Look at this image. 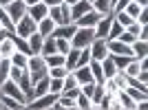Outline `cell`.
Returning <instances> with one entry per match:
<instances>
[{"label":"cell","mask_w":148,"mask_h":110,"mask_svg":"<svg viewBox=\"0 0 148 110\" xmlns=\"http://www.w3.org/2000/svg\"><path fill=\"white\" fill-rule=\"evenodd\" d=\"M93 40H95L93 26H77L73 37H71V46L73 49H84V46H91Z\"/></svg>","instance_id":"obj_1"},{"label":"cell","mask_w":148,"mask_h":110,"mask_svg":"<svg viewBox=\"0 0 148 110\" xmlns=\"http://www.w3.org/2000/svg\"><path fill=\"white\" fill-rule=\"evenodd\" d=\"M49 18L56 24H71V9L66 2H60L56 7H49Z\"/></svg>","instance_id":"obj_2"},{"label":"cell","mask_w":148,"mask_h":110,"mask_svg":"<svg viewBox=\"0 0 148 110\" xmlns=\"http://www.w3.org/2000/svg\"><path fill=\"white\" fill-rule=\"evenodd\" d=\"M0 92H2V95H7V97H13L16 101H20V104H25V106H27V97H25V92L20 90L18 81L5 79L2 84H0Z\"/></svg>","instance_id":"obj_3"},{"label":"cell","mask_w":148,"mask_h":110,"mask_svg":"<svg viewBox=\"0 0 148 110\" xmlns=\"http://www.w3.org/2000/svg\"><path fill=\"white\" fill-rule=\"evenodd\" d=\"M33 31H38V22H33V20H31L29 13H25V16H22V18L16 22V31H13V33L27 40V37H29Z\"/></svg>","instance_id":"obj_4"},{"label":"cell","mask_w":148,"mask_h":110,"mask_svg":"<svg viewBox=\"0 0 148 110\" xmlns=\"http://www.w3.org/2000/svg\"><path fill=\"white\" fill-rule=\"evenodd\" d=\"M58 99V95L53 92H44L40 97H33L27 101V108H33V110H51V104Z\"/></svg>","instance_id":"obj_5"},{"label":"cell","mask_w":148,"mask_h":110,"mask_svg":"<svg viewBox=\"0 0 148 110\" xmlns=\"http://www.w3.org/2000/svg\"><path fill=\"white\" fill-rule=\"evenodd\" d=\"M5 11H7V16L11 18V22L16 24V22L27 13V5L22 2V0H9V2L5 5Z\"/></svg>","instance_id":"obj_6"},{"label":"cell","mask_w":148,"mask_h":110,"mask_svg":"<svg viewBox=\"0 0 148 110\" xmlns=\"http://www.w3.org/2000/svg\"><path fill=\"white\" fill-rule=\"evenodd\" d=\"M88 51H91V60L102 62L104 57H108V46H106V40H99V37H95V40L91 42Z\"/></svg>","instance_id":"obj_7"},{"label":"cell","mask_w":148,"mask_h":110,"mask_svg":"<svg viewBox=\"0 0 148 110\" xmlns=\"http://www.w3.org/2000/svg\"><path fill=\"white\" fill-rule=\"evenodd\" d=\"M106 46H108L111 55H128V57H133L130 44H124L122 40H106Z\"/></svg>","instance_id":"obj_8"},{"label":"cell","mask_w":148,"mask_h":110,"mask_svg":"<svg viewBox=\"0 0 148 110\" xmlns=\"http://www.w3.org/2000/svg\"><path fill=\"white\" fill-rule=\"evenodd\" d=\"M27 13L31 16V20H33V22H40L42 18H47V16H49V7L42 5V2H36V5L27 7Z\"/></svg>","instance_id":"obj_9"},{"label":"cell","mask_w":148,"mask_h":110,"mask_svg":"<svg viewBox=\"0 0 148 110\" xmlns=\"http://www.w3.org/2000/svg\"><path fill=\"white\" fill-rule=\"evenodd\" d=\"M69 9H71V22H75V20L82 18L86 11H91L93 7H91V2H88V0H77V2H75V5H71Z\"/></svg>","instance_id":"obj_10"},{"label":"cell","mask_w":148,"mask_h":110,"mask_svg":"<svg viewBox=\"0 0 148 110\" xmlns=\"http://www.w3.org/2000/svg\"><path fill=\"white\" fill-rule=\"evenodd\" d=\"M18 86L20 90L25 92L27 101L31 99V95H33V86H31V75H29V68H22V75L18 77Z\"/></svg>","instance_id":"obj_11"},{"label":"cell","mask_w":148,"mask_h":110,"mask_svg":"<svg viewBox=\"0 0 148 110\" xmlns=\"http://www.w3.org/2000/svg\"><path fill=\"white\" fill-rule=\"evenodd\" d=\"M99 18H102V13H97L95 9H91V11H86L82 18L75 20V26H95Z\"/></svg>","instance_id":"obj_12"},{"label":"cell","mask_w":148,"mask_h":110,"mask_svg":"<svg viewBox=\"0 0 148 110\" xmlns=\"http://www.w3.org/2000/svg\"><path fill=\"white\" fill-rule=\"evenodd\" d=\"M27 42H29V55H40V51H42V42L44 37L38 33V31H33L29 37H27Z\"/></svg>","instance_id":"obj_13"},{"label":"cell","mask_w":148,"mask_h":110,"mask_svg":"<svg viewBox=\"0 0 148 110\" xmlns=\"http://www.w3.org/2000/svg\"><path fill=\"white\" fill-rule=\"evenodd\" d=\"M75 22H71V24H58L56 29H53V33L51 35L53 37H64V40H71L73 37V33H75Z\"/></svg>","instance_id":"obj_14"},{"label":"cell","mask_w":148,"mask_h":110,"mask_svg":"<svg viewBox=\"0 0 148 110\" xmlns=\"http://www.w3.org/2000/svg\"><path fill=\"white\" fill-rule=\"evenodd\" d=\"M115 97H117L122 110H135V108H137V104L133 101V97H130L126 90H117V92H115Z\"/></svg>","instance_id":"obj_15"},{"label":"cell","mask_w":148,"mask_h":110,"mask_svg":"<svg viewBox=\"0 0 148 110\" xmlns=\"http://www.w3.org/2000/svg\"><path fill=\"white\" fill-rule=\"evenodd\" d=\"M130 51H133V57H137V60L148 57V42H144V40H135V42L130 44Z\"/></svg>","instance_id":"obj_16"},{"label":"cell","mask_w":148,"mask_h":110,"mask_svg":"<svg viewBox=\"0 0 148 110\" xmlns=\"http://www.w3.org/2000/svg\"><path fill=\"white\" fill-rule=\"evenodd\" d=\"M56 26H58V24L49 18V16H47V18H42L40 22H38V33H40L42 37H47V35H51V33H53V29H56Z\"/></svg>","instance_id":"obj_17"},{"label":"cell","mask_w":148,"mask_h":110,"mask_svg":"<svg viewBox=\"0 0 148 110\" xmlns=\"http://www.w3.org/2000/svg\"><path fill=\"white\" fill-rule=\"evenodd\" d=\"M73 75H75V79H77V84H86V81H93V75H91V68L86 66H77L73 68Z\"/></svg>","instance_id":"obj_18"},{"label":"cell","mask_w":148,"mask_h":110,"mask_svg":"<svg viewBox=\"0 0 148 110\" xmlns=\"http://www.w3.org/2000/svg\"><path fill=\"white\" fill-rule=\"evenodd\" d=\"M88 68H91L93 81L102 84V81L106 79V77H104V71H102V62H97V60H91V62H88Z\"/></svg>","instance_id":"obj_19"},{"label":"cell","mask_w":148,"mask_h":110,"mask_svg":"<svg viewBox=\"0 0 148 110\" xmlns=\"http://www.w3.org/2000/svg\"><path fill=\"white\" fill-rule=\"evenodd\" d=\"M44 92H49V75H44L42 79H38L36 84H33V95H31V99L40 97V95H44Z\"/></svg>","instance_id":"obj_20"},{"label":"cell","mask_w":148,"mask_h":110,"mask_svg":"<svg viewBox=\"0 0 148 110\" xmlns=\"http://www.w3.org/2000/svg\"><path fill=\"white\" fill-rule=\"evenodd\" d=\"M91 7H93L97 13L106 16V13H111V11H113V0H93Z\"/></svg>","instance_id":"obj_21"},{"label":"cell","mask_w":148,"mask_h":110,"mask_svg":"<svg viewBox=\"0 0 148 110\" xmlns=\"http://www.w3.org/2000/svg\"><path fill=\"white\" fill-rule=\"evenodd\" d=\"M102 71H104V77L108 79V77H113L115 73H119L117 71V66H115V62H113V57L108 55V57H104L102 60Z\"/></svg>","instance_id":"obj_22"},{"label":"cell","mask_w":148,"mask_h":110,"mask_svg":"<svg viewBox=\"0 0 148 110\" xmlns=\"http://www.w3.org/2000/svg\"><path fill=\"white\" fill-rule=\"evenodd\" d=\"M124 90H126L130 97H133V101H135V104H139V101L148 99V92H146V90H142V88H137V86H126Z\"/></svg>","instance_id":"obj_23"},{"label":"cell","mask_w":148,"mask_h":110,"mask_svg":"<svg viewBox=\"0 0 148 110\" xmlns=\"http://www.w3.org/2000/svg\"><path fill=\"white\" fill-rule=\"evenodd\" d=\"M16 53V46H13V40L9 35L0 42V57H11V55Z\"/></svg>","instance_id":"obj_24"},{"label":"cell","mask_w":148,"mask_h":110,"mask_svg":"<svg viewBox=\"0 0 148 110\" xmlns=\"http://www.w3.org/2000/svg\"><path fill=\"white\" fill-rule=\"evenodd\" d=\"M0 104H2V108H9V110H22V108H27L25 104L16 101L13 97H7V95H2V92H0Z\"/></svg>","instance_id":"obj_25"},{"label":"cell","mask_w":148,"mask_h":110,"mask_svg":"<svg viewBox=\"0 0 148 110\" xmlns=\"http://www.w3.org/2000/svg\"><path fill=\"white\" fill-rule=\"evenodd\" d=\"M58 51V46H56V37L53 35H47L44 37V42H42V51H40V55H51V53H56Z\"/></svg>","instance_id":"obj_26"},{"label":"cell","mask_w":148,"mask_h":110,"mask_svg":"<svg viewBox=\"0 0 148 110\" xmlns=\"http://www.w3.org/2000/svg\"><path fill=\"white\" fill-rule=\"evenodd\" d=\"M11 60V64L13 66H18V68H27V62H29V55L27 53H22V51H16V53L9 57Z\"/></svg>","instance_id":"obj_27"},{"label":"cell","mask_w":148,"mask_h":110,"mask_svg":"<svg viewBox=\"0 0 148 110\" xmlns=\"http://www.w3.org/2000/svg\"><path fill=\"white\" fill-rule=\"evenodd\" d=\"M9 37L13 40V46H16V51H22V53H27V55H29V42H27L25 37L16 35V33H9Z\"/></svg>","instance_id":"obj_28"},{"label":"cell","mask_w":148,"mask_h":110,"mask_svg":"<svg viewBox=\"0 0 148 110\" xmlns=\"http://www.w3.org/2000/svg\"><path fill=\"white\" fill-rule=\"evenodd\" d=\"M44 62H47V68H51V66H62L64 64V55L62 53H51V55H44Z\"/></svg>","instance_id":"obj_29"},{"label":"cell","mask_w":148,"mask_h":110,"mask_svg":"<svg viewBox=\"0 0 148 110\" xmlns=\"http://www.w3.org/2000/svg\"><path fill=\"white\" fill-rule=\"evenodd\" d=\"M9 71H11V60L9 57H0V84L9 79Z\"/></svg>","instance_id":"obj_30"},{"label":"cell","mask_w":148,"mask_h":110,"mask_svg":"<svg viewBox=\"0 0 148 110\" xmlns=\"http://www.w3.org/2000/svg\"><path fill=\"white\" fill-rule=\"evenodd\" d=\"M122 31H124V26L119 24L117 20L113 18V22H111V29H108V33H106V40H117L119 35H122Z\"/></svg>","instance_id":"obj_31"},{"label":"cell","mask_w":148,"mask_h":110,"mask_svg":"<svg viewBox=\"0 0 148 110\" xmlns=\"http://www.w3.org/2000/svg\"><path fill=\"white\" fill-rule=\"evenodd\" d=\"M93 108V104H91V99L86 97V95H77L75 97V110H91Z\"/></svg>","instance_id":"obj_32"},{"label":"cell","mask_w":148,"mask_h":110,"mask_svg":"<svg viewBox=\"0 0 148 110\" xmlns=\"http://www.w3.org/2000/svg\"><path fill=\"white\" fill-rule=\"evenodd\" d=\"M62 86H64V79H60V77H49V92L60 95V92H62Z\"/></svg>","instance_id":"obj_33"},{"label":"cell","mask_w":148,"mask_h":110,"mask_svg":"<svg viewBox=\"0 0 148 110\" xmlns=\"http://www.w3.org/2000/svg\"><path fill=\"white\" fill-rule=\"evenodd\" d=\"M69 73H71V71H69L64 64H62V66H51L49 68V77H60V79H64Z\"/></svg>","instance_id":"obj_34"},{"label":"cell","mask_w":148,"mask_h":110,"mask_svg":"<svg viewBox=\"0 0 148 110\" xmlns=\"http://www.w3.org/2000/svg\"><path fill=\"white\" fill-rule=\"evenodd\" d=\"M144 9H146V7H144ZM124 11H126V13H128V16H130V18L135 20V18H137V16H139V11H142V7L137 5L135 0H130L128 5H126V9H124Z\"/></svg>","instance_id":"obj_35"},{"label":"cell","mask_w":148,"mask_h":110,"mask_svg":"<svg viewBox=\"0 0 148 110\" xmlns=\"http://www.w3.org/2000/svg\"><path fill=\"white\" fill-rule=\"evenodd\" d=\"M56 46H58V53L66 55L69 49H71V40H64V37H56Z\"/></svg>","instance_id":"obj_36"},{"label":"cell","mask_w":148,"mask_h":110,"mask_svg":"<svg viewBox=\"0 0 148 110\" xmlns=\"http://www.w3.org/2000/svg\"><path fill=\"white\" fill-rule=\"evenodd\" d=\"M111 55V53H108ZM113 57V62H115V66H117V71H122L124 66H126V64H128L130 60H133V57H128V55H111Z\"/></svg>","instance_id":"obj_37"},{"label":"cell","mask_w":148,"mask_h":110,"mask_svg":"<svg viewBox=\"0 0 148 110\" xmlns=\"http://www.w3.org/2000/svg\"><path fill=\"white\" fill-rule=\"evenodd\" d=\"M117 40H122L124 44H133V42H135V40H137V37L133 35V33H128V31H126V29H124V31H122V35H119Z\"/></svg>","instance_id":"obj_38"},{"label":"cell","mask_w":148,"mask_h":110,"mask_svg":"<svg viewBox=\"0 0 148 110\" xmlns=\"http://www.w3.org/2000/svg\"><path fill=\"white\" fill-rule=\"evenodd\" d=\"M135 22H139V24H142V26H146V24H148V7H146V9H142V11H139V16H137V18H135Z\"/></svg>","instance_id":"obj_39"},{"label":"cell","mask_w":148,"mask_h":110,"mask_svg":"<svg viewBox=\"0 0 148 110\" xmlns=\"http://www.w3.org/2000/svg\"><path fill=\"white\" fill-rule=\"evenodd\" d=\"M42 5H47V7H56V5H60L62 0H40Z\"/></svg>","instance_id":"obj_40"},{"label":"cell","mask_w":148,"mask_h":110,"mask_svg":"<svg viewBox=\"0 0 148 110\" xmlns=\"http://www.w3.org/2000/svg\"><path fill=\"white\" fill-rule=\"evenodd\" d=\"M9 33H11V31H7V29H0V42H2V40H5V37L9 35Z\"/></svg>","instance_id":"obj_41"},{"label":"cell","mask_w":148,"mask_h":110,"mask_svg":"<svg viewBox=\"0 0 148 110\" xmlns=\"http://www.w3.org/2000/svg\"><path fill=\"white\" fill-rule=\"evenodd\" d=\"M135 2L142 7V9H144V7H148V0H135Z\"/></svg>","instance_id":"obj_42"},{"label":"cell","mask_w":148,"mask_h":110,"mask_svg":"<svg viewBox=\"0 0 148 110\" xmlns=\"http://www.w3.org/2000/svg\"><path fill=\"white\" fill-rule=\"evenodd\" d=\"M22 2H25L27 7H31V5H36V2H40V0H22Z\"/></svg>","instance_id":"obj_43"},{"label":"cell","mask_w":148,"mask_h":110,"mask_svg":"<svg viewBox=\"0 0 148 110\" xmlns=\"http://www.w3.org/2000/svg\"><path fill=\"white\" fill-rule=\"evenodd\" d=\"M62 2H66V5L71 7V5H75V2H77V0H62Z\"/></svg>","instance_id":"obj_44"},{"label":"cell","mask_w":148,"mask_h":110,"mask_svg":"<svg viewBox=\"0 0 148 110\" xmlns=\"http://www.w3.org/2000/svg\"><path fill=\"white\" fill-rule=\"evenodd\" d=\"M7 2H9V0H0V7H5V5H7Z\"/></svg>","instance_id":"obj_45"},{"label":"cell","mask_w":148,"mask_h":110,"mask_svg":"<svg viewBox=\"0 0 148 110\" xmlns=\"http://www.w3.org/2000/svg\"><path fill=\"white\" fill-rule=\"evenodd\" d=\"M0 29H2V24H0Z\"/></svg>","instance_id":"obj_46"},{"label":"cell","mask_w":148,"mask_h":110,"mask_svg":"<svg viewBox=\"0 0 148 110\" xmlns=\"http://www.w3.org/2000/svg\"><path fill=\"white\" fill-rule=\"evenodd\" d=\"M88 2H93V0H88Z\"/></svg>","instance_id":"obj_47"}]
</instances>
